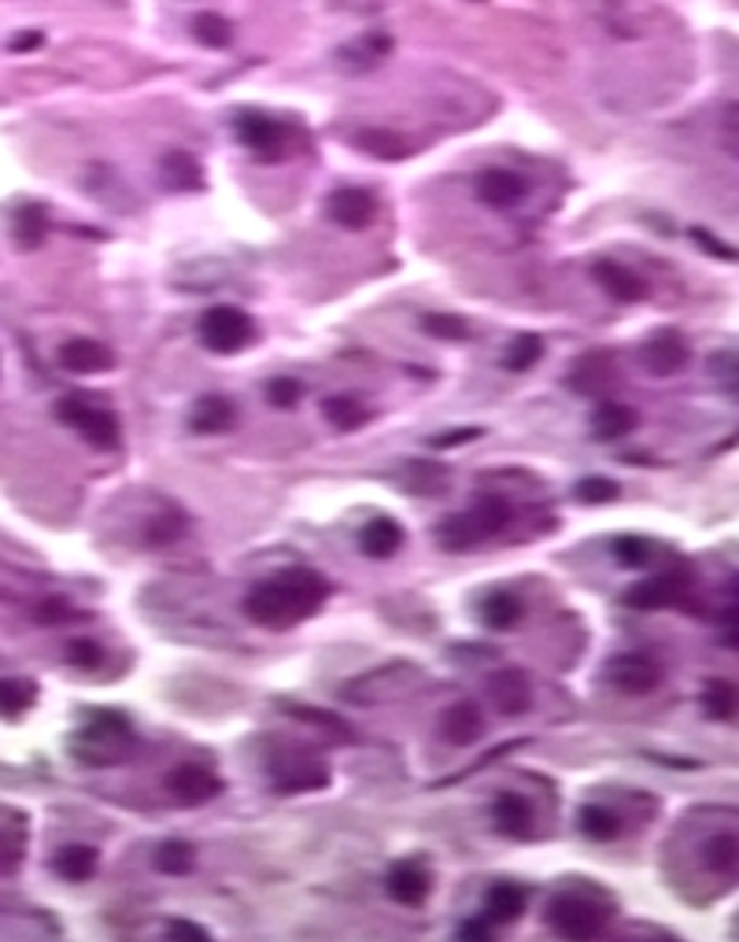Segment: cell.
<instances>
[{
  "label": "cell",
  "mask_w": 739,
  "mask_h": 942,
  "mask_svg": "<svg viewBox=\"0 0 739 942\" xmlns=\"http://www.w3.org/2000/svg\"><path fill=\"white\" fill-rule=\"evenodd\" d=\"M506 525H511V506H506L500 495H481L473 511L443 517L437 536L448 552H470V547L484 544L489 536L503 533Z\"/></svg>",
  "instance_id": "cell-3"
},
{
  "label": "cell",
  "mask_w": 739,
  "mask_h": 942,
  "mask_svg": "<svg viewBox=\"0 0 739 942\" xmlns=\"http://www.w3.org/2000/svg\"><path fill=\"white\" fill-rule=\"evenodd\" d=\"M703 865L710 869L714 876H739V839L736 835H710V839L703 843Z\"/></svg>",
  "instance_id": "cell-29"
},
{
  "label": "cell",
  "mask_w": 739,
  "mask_h": 942,
  "mask_svg": "<svg viewBox=\"0 0 739 942\" xmlns=\"http://www.w3.org/2000/svg\"><path fill=\"white\" fill-rule=\"evenodd\" d=\"M196 333H200V344H204L207 352L234 355V352H245V347L256 341V322H251V314L240 311V307L218 303V307H207L204 311Z\"/></svg>",
  "instance_id": "cell-4"
},
{
  "label": "cell",
  "mask_w": 739,
  "mask_h": 942,
  "mask_svg": "<svg viewBox=\"0 0 739 942\" xmlns=\"http://www.w3.org/2000/svg\"><path fill=\"white\" fill-rule=\"evenodd\" d=\"M234 421H237L234 404H229L226 396H215V392H211V396H200L196 404H193V415H189V429L204 432V437H218V432L234 429Z\"/></svg>",
  "instance_id": "cell-21"
},
{
  "label": "cell",
  "mask_w": 739,
  "mask_h": 942,
  "mask_svg": "<svg viewBox=\"0 0 739 942\" xmlns=\"http://www.w3.org/2000/svg\"><path fill=\"white\" fill-rule=\"evenodd\" d=\"M440 736L451 747H470L484 736V714L473 703H456L448 706V714L440 717Z\"/></svg>",
  "instance_id": "cell-19"
},
{
  "label": "cell",
  "mask_w": 739,
  "mask_h": 942,
  "mask_svg": "<svg viewBox=\"0 0 739 942\" xmlns=\"http://www.w3.org/2000/svg\"><path fill=\"white\" fill-rule=\"evenodd\" d=\"M234 133L259 163H281L292 148L289 130L278 119H270V115H240Z\"/></svg>",
  "instance_id": "cell-8"
},
{
  "label": "cell",
  "mask_w": 739,
  "mask_h": 942,
  "mask_svg": "<svg viewBox=\"0 0 739 942\" xmlns=\"http://www.w3.org/2000/svg\"><path fill=\"white\" fill-rule=\"evenodd\" d=\"M71 618V610H67V602H60V599H49V602H41L38 607V621L41 624H63Z\"/></svg>",
  "instance_id": "cell-51"
},
{
  "label": "cell",
  "mask_w": 739,
  "mask_h": 942,
  "mask_svg": "<svg viewBox=\"0 0 739 942\" xmlns=\"http://www.w3.org/2000/svg\"><path fill=\"white\" fill-rule=\"evenodd\" d=\"M540 358H544V341L536 333H522V336H514L511 347H506L503 366L514 370V374H525V370H533Z\"/></svg>",
  "instance_id": "cell-36"
},
{
  "label": "cell",
  "mask_w": 739,
  "mask_h": 942,
  "mask_svg": "<svg viewBox=\"0 0 739 942\" xmlns=\"http://www.w3.org/2000/svg\"><path fill=\"white\" fill-rule=\"evenodd\" d=\"M688 358H692L688 344L677 333H658L640 347V363L651 377H677L688 366Z\"/></svg>",
  "instance_id": "cell-13"
},
{
  "label": "cell",
  "mask_w": 739,
  "mask_h": 942,
  "mask_svg": "<svg viewBox=\"0 0 739 942\" xmlns=\"http://www.w3.org/2000/svg\"><path fill=\"white\" fill-rule=\"evenodd\" d=\"M300 396H303V385L296 377H274L267 385L270 407H278V410H292L296 404H300Z\"/></svg>",
  "instance_id": "cell-42"
},
{
  "label": "cell",
  "mask_w": 739,
  "mask_h": 942,
  "mask_svg": "<svg viewBox=\"0 0 739 942\" xmlns=\"http://www.w3.org/2000/svg\"><path fill=\"white\" fill-rule=\"evenodd\" d=\"M725 640L732 643V647H739V610L728 613V621H725Z\"/></svg>",
  "instance_id": "cell-55"
},
{
  "label": "cell",
  "mask_w": 739,
  "mask_h": 942,
  "mask_svg": "<svg viewBox=\"0 0 739 942\" xmlns=\"http://www.w3.org/2000/svg\"><path fill=\"white\" fill-rule=\"evenodd\" d=\"M580 832L596 843H610L621 835V821L607 806H585L580 810Z\"/></svg>",
  "instance_id": "cell-38"
},
{
  "label": "cell",
  "mask_w": 739,
  "mask_h": 942,
  "mask_svg": "<svg viewBox=\"0 0 739 942\" xmlns=\"http://www.w3.org/2000/svg\"><path fill=\"white\" fill-rule=\"evenodd\" d=\"M636 410L625 407V404H603L591 415V432H596L599 440H621L629 437L632 429H636Z\"/></svg>",
  "instance_id": "cell-30"
},
{
  "label": "cell",
  "mask_w": 739,
  "mask_h": 942,
  "mask_svg": "<svg viewBox=\"0 0 739 942\" xmlns=\"http://www.w3.org/2000/svg\"><path fill=\"white\" fill-rule=\"evenodd\" d=\"M610 906L596 902V898L580 891H563L547 906V924H551L563 939H596L607 928Z\"/></svg>",
  "instance_id": "cell-5"
},
{
  "label": "cell",
  "mask_w": 739,
  "mask_h": 942,
  "mask_svg": "<svg viewBox=\"0 0 739 942\" xmlns=\"http://www.w3.org/2000/svg\"><path fill=\"white\" fill-rule=\"evenodd\" d=\"M19 857H23V843L15 835H0V873H12Z\"/></svg>",
  "instance_id": "cell-49"
},
{
  "label": "cell",
  "mask_w": 739,
  "mask_h": 942,
  "mask_svg": "<svg viewBox=\"0 0 739 942\" xmlns=\"http://www.w3.org/2000/svg\"><path fill=\"white\" fill-rule=\"evenodd\" d=\"M492 821H495V828L506 835V839H529V832H533L529 802H525L522 795H514V791H506V795L495 799Z\"/></svg>",
  "instance_id": "cell-24"
},
{
  "label": "cell",
  "mask_w": 739,
  "mask_h": 942,
  "mask_svg": "<svg viewBox=\"0 0 739 942\" xmlns=\"http://www.w3.org/2000/svg\"><path fill=\"white\" fill-rule=\"evenodd\" d=\"M193 38L204 49H229V41H234V26H229V19L218 15V12H200L193 19Z\"/></svg>",
  "instance_id": "cell-35"
},
{
  "label": "cell",
  "mask_w": 739,
  "mask_h": 942,
  "mask_svg": "<svg viewBox=\"0 0 739 942\" xmlns=\"http://www.w3.org/2000/svg\"><path fill=\"white\" fill-rule=\"evenodd\" d=\"M522 613L525 607L514 591H492V596L481 599V621L495 632H511L514 624L522 621Z\"/></svg>",
  "instance_id": "cell-28"
},
{
  "label": "cell",
  "mask_w": 739,
  "mask_h": 942,
  "mask_svg": "<svg viewBox=\"0 0 739 942\" xmlns=\"http://www.w3.org/2000/svg\"><path fill=\"white\" fill-rule=\"evenodd\" d=\"M12 233H15V245L23 248V251L41 248V240L49 237V215H45V207H41V204H26V207H19V211H15V226H12Z\"/></svg>",
  "instance_id": "cell-33"
},
{
  "label": "cell",
  "mask_w": 739,
  "mask_h": 942,
  "mask_svg": "<svg viewBox=\"0 0 739 942\" xmlns=\"http://www.w3.org/2000/svg\"><path fill=\"white\" fill-rule=\"evenodd\" d=\"M163 939H211V931L200 924H189V920H167Z\"/></svg>",
  "instance_id": "cell-48"
},
{
  "label": "cell",
  "mask_w": 739,
  "mask_h": 942,
  "mask_svg": "<svg viewBox=\"0 0 739 942\" xmlns=\"http://www.w3.org/2000/svg\"><path fill=\"white\" fill-rule=\"evenodd\" d=\"M421 325H426V333L437 336V341H451V344L470 341V325L467 319H459V314H426Z\"/></svg>",
  "instance_id": "cell-41"
},
{
  "label": "cell",
  "mask_w": 739,
  "mask_h": 942,
  "mask_svg": "<svg viewBox=\"0 0 739 942\" xmlns=\"http://www.w3.org/2000/svg\"><path fill=\"white\" fill-rule=\"evenodd\" d=\"M60 363H63V370H71V374L89 377V374H108V370L115 366V355H111V347H104L100 341L74 336V341H67L60 347Z\"/></svg>",
  "instance_id": "cell-16"
},
{
  "label": "cell",
  "mask_w": 739,
  "mask_h": 942,
  "mask_svg": "<svg viewBox=\"0 0 739 942\" xmlns=\"http://www.w3.org/2000/svg\"><path fill=\"white\" fill-rule=\"evenodd\" d=\"M489 703L500 710L503 717H517L533 706V687H529V676L517 673V670H503V673H492L489 676Z\"/></svg>",
  "instance_id": "cell-15"
},
{
  "label": "cell",
  "mask_w": 739,
  "mask_h": 942,
  "mask_svg": "<svg viewBox=\"0 0 739 942\" xmlns=\"http://www.w3.org/2000/svg\"><path fill=\"white\" fill-rule=\"evenodd\" d=\"M322 415H325V421H330L333 429H341V432H355V429L370 426V418H374V410L363 407V404H358V399H352V396H330V399H325V404H322Z\"/></svg>",
  "instance_id": "cell-31"
},
{
  "label": "cell",
  "mask_w": 739,
  "mask_h": 942,
  "mask_svg": "<svg viewBox=\"0 0 739 942\" xmlns=\"http://www.w3.org/2000/svg\"><path fill=\"white\" fill-rule=\"evenodd\" d=\"M97 850L93 846H63V850L56 854V873L63 876L67 884H86L93 873H97Z\"/></svg>",
  "instance_id": "cell-32"
},
{
  "label": "cell",
  "mask_w": 739,
  "mask_h": 942,
  "mask_svg": "<svg viewBox=\"0 0 739 942\" xmlns=\"http://www.w3.org/2000/svg\"><path fill=\"white\" fill-rule=\"evenodd\" d=\"M385 887L399 906H421L432 891V876L421 861H399L388 869Z\"/></svg>",
  "instance_id": "cell-17"
},
{
  "label": "cell",
  "mask_w": 739,
  "mask_h": 942,
  "mask_svg": "<svg viewBox=\"0 0 739 942\" xmlns=\"http://www.w3.org/2000/svg\"><path fill=\"white\" fill-rule=\"evenodd\" d=\"M185 536V517L178 511H167L160 517H152L144 528V544L152 547H167V544H178V539Z\"/></svg>",
  "instance_id": "cell-40"
},
{
  "label": "cell",
  "mask_w": 739,
  "mask_h": 942,
  "mask_svg": "<svg viewBox=\"0 0 739 942\" xmlns=\"http://www.w3.org/2000/svg\"><path fill=\"white\" fill-rule=\"evenodd\" d=\"M358 547H363L366 558L385 563V558H393L399 547H404V525L393 522V517H374V522L358 533Z\"/></svg>",
  "instance_id": "cell-23"
},
{
  "label": "cell",
  "mask_w": 739,
  "mask_h": 942,
  "mask_svg": "<svg viewBox=\"0 0 739 942\" xmlns=\"http://www.w3.org/2000/svg\"><path fill=\"white\" fill-rule=\"evenodd\" d=\"M330 599V585L311 569H285V574L263 580L245 596V613L263 629H289L303 618L322 610Z\"/></svg>",
  "instance_id": "cell-1"
},
{
  "label": "cell",
  "mask_w": 739,
  "mask_h": 942,
  "mask_svg": "<svg viewBox=\"0 0 739 942\" xmlns=\"http://www.w3.org/2000/svg\"><path fill=\"white\" fill-rule=\"evenodd\" d=\"M721 144L725 152L739 156V104H728L721 115Z\"/></svg>",
  "instance_id": "cell-47"
},
{
  "label": "cell",
  "mask_w": 739,
  "mask_h": 942,
  "mask_svg": "<svg viewBox=\"0 0 739 942\" xmlns=\"http://www.w3.org/2000/svg\"><path fill=\"white\" fill-rule=\"evenodd\" d=\"M492 931H495V924H489L484 917H473V920H467V924H459L456 935L459 939H489Z\"/></svg>",
  "instance_id": "cell-52"
},
{
  "label": "cell",
  "mask_w": 739,
  "mask_h": 942,
  "mask_svg": "<svg viewBox=\"0 0 739 942\" xmlns=\"http://www.w3.org/2000/svg\"><path fill=\"white\" fill-rule=\"evenodd\" d=\"M156 869L167 873V876H189L196 869V850L182 839H171L156 850Z\"/></svg>",
  "instance_id": "cell-37"
},
{
  "label": "cell",
  "mask_w": 739,
  "mask_h": 942,
  "mask_svg": "<svg viewBox=\"0 0 739 942\" xmlns=\"http://www.w3.org/2000/svg\"><path fill=\"white\" fill-rule=\"evenodd\" d=\"M67 662L74 665V670L93 673L104 665V651H100V643H93V640H74L67 647Z\"/></svg>",
  "instance_id": "cell-43"
},
{
  "label": "cell",
  "mask_w": 739,
  "mask_h": 942,
  "mask_svg": "<svg viewBox=\"0 0 739 942\" xmlns=\"http://www.w3.org/2000/svg\"><path fill=\"white\" fill-rule=\"evenodd\" d=\"M34 703H38V684L34 681H23V676H4V681H0V714L4 717L26 714Z\"/></svg>",
  "instance_id": "cell-34"
},
{
  "label": "cell",
  "mask_w": 739,
  "mask_h": 942,
  "mask_svg": "<svg viewBox=\"0 0 739 942\" xmlns=\"http://www.w3.org/2000/svg\"><path fill=\"white\" fill-rule=\"evenodd\" d=\"M607 681L625 695H647L658 687L662 670H658V662L647 659V654H618V659L607 665Z\"/></svg>",
  "instance_id": "cell-12"
},
{
  "label": "cell",
  "mask_w": 739,
  "mask_h": 942,
  "mask_svg": "<svg viewBox=\"0 0 739 942\" xmlns=\"http://www.w3.org/2000/svg\"><path fill=\"white\" fill-rule=\"evenodd\" d=\"M274 791L281 795H300V791H322L330 783V769L322 758L308 754V750H285L270 761Z\"/></svg>",
  "instance_id": "cell-7"
},
{
  "label": "cell",
  "mask_w": 739,
  "mask_h": 942,
  "mask_svg": "<svg viewBox=\"0 0 739 942\" xmlns=\"http://www.w3.org/2000/svg\"><path fill=\"white\" fill-rule=\"evenodd\" d=\"M703 710L717 717V721H728L739 710V692L728 681H710L703 692Z\"/></svg>",
  "instance_id": "cell-39"
},
{
  "label": "cell",
  "mask_w": 739,
  "mask_h": 942,
  "mask_svg": "<svg viewBox=\"0 0 739 942\" xmlns=\"http://www.w3.org/2000/svg\"><path fill=\"white\" fill-rule=\"evenodd\" d=\"M577 500H580V503H591V506L610 503V500H618V484L610 481V478H585V481L577 484Z\"/></svg>",
  "instance_id": "cell-44"
},
{
  "label": "cell",
  "mask_w": 739,
  "mask_h": 942,
  "mask_svg": "<svg viewBox=\"0 0 739 942\" xmlns=\"http://www.w3.org/2000/svg\"><path fill=\"white\" fill-rule=\"evenodd\" d=\"M167 791L174 795L178 806H204V802L222 795V780L215 769L200 766V761H182L167 777Z\"/></svg>",
  "instance_id": "cell-9"
},
{
  "label": "cell",
  "mask_w": 739,
  "mask_h": 942,
  "mask_svg": "<svg viewBox=\"0 0 739 942\" xmlns=\"http://www.w3.org/2000/svg\"><path fill=\"white\" fill-rule=\"evenodd\" d=\"M388 56H393V38H388L385 30H366V34L347 41L344 49H336V63H341V71L347 74H366L374 67H382Z\"/></svg>",
  "instance_id": "cell-10"
},
{
  "label": "cell",
  "mask_w": 739,
  "mask_h": 942,
  "mask_svg": "<svg viewBox=\"0 0 739 942\" xmlns=\"http://www.w3.org/2000/svg\"><path fill=\"white\" fill-rule=\"evenodd\" d=\"M529 196V182H525L517 171H506V167H489V171L478 174V200L484 207L495 211H511L522 200Z\"/></svg>",
  "instance_id": "cell-11"
},
{
  "label": "cell",
  "mask_w": 739,
  "mask_h": 942,
  "mask_svg": "<svg viewBox=\"0 0 739 942\" xmlns=\"http://www.w3.org/2000/svg\"><path fill=\"white\" fill-rule=\"evenodd\" d=\"M591 278L603 289L607 296H614L618 303H640L647 296V285H643L640 274H632L629 267H621L614 259H599L591 267Z\"/></svg>",
  "instance_id": "cell-18"
},
{
  "label": "cell",
  "mask_w": 739,
  "mask_h": 942,
  "mask_svg": "<svg viewBox=\"0 0 739 942\" xmlns=\"http://www.w3.org/2000/svg\"><path fill=\"white\" fill-rule=\"evenodd\" d=\"M377 215V200L370 189L358 185H341L330 196V218L344 229H366Z\"/></svg>",
  "instance_id": "cell-14"
},
{
  "label": "cell",
  "mask_w": 739,
  "mask_h": 942,
  "mask_svg": "<svg viewBox=\"0 0 739 942\" xmlns=\"http://www.w3.org/2000/svg\"><path fill=\"white\" fill-rule=\"evenodd\" d=\"M352 144L363 156H374V160H385V163L407 160V156H410V148H407L404 137L393 133V130H382V126H366V130H355Z\"/></svg>",
  "instance_id": "cell-26"
},
{
  "label": "cell",
  "mask_w": 739,
  "mask_h": 942,
  "mask_svg": "<svg viewBox=\"0 0 739 942\" xmlns=\"http://www.w3.org/2000/svg\"><path fill=\"white\" fill-rule=\"evenodd\" d=\"M610 381H614V358L603 355V352H591L574 366V374H569V388L585 392V396H596V392H603Z\"/></svg>",
  "instance_id": "cell-27"
},
{
  "label": "cell",
  "mask_w": 739,
  "mask_h": 942,
  "mask_svg": "<svg viewBox=\"0 0 739 942\" xmlns=\"http://www.w3.org/2000/svg\"><path fill=\"white\" fill-rule=\"evenodd\" d=\"M56 418L67 429L78 432V437L86 440L89 448H97V451H115V448H119V440H122V429H119V421H115L111 410L89 404V399H82V396L60 399Z\"/></svg>",
  "instance_id": "cell-6"
},
{
  "label": "cell",
  "mask_w": 739,
  "mask_h": 942,
  "mask_svg": "<svg viewBox=\"0 0 739 942\" xmlns=\"http://www.w3.org/2000/svg\"><path fill=\"white\" fill-rule=\"evenodd\" d=\"M688 585L677 577V574H665V577H654L647 585L632 588L629 596V607H640V610H662V607H677L684 599Z\"/></svg>",
  "instance_id": "cell-25"
},
{
  "label": "cell",
  "mask_w": 739,
  "mask_h": 942,
  "mask_svg": "<svg viewBox=\"0 0 739 942\" xmlns=\"http://www.w3.org/2000/svg\"><path fill=\"white\" fill-rule=\"evenodd\" d=\"M133 747H137V739L122 714H97L78 736H74L71 754L93 769H104V766H115V761H126L133 754Z\"/></svg>",
  "instance_id": "cell-2"
},
{
  "label": "cell",
  "mask_w": 739,
  "mask_h": 942,
  "mask_svg": "<svg viewBox=\"0 0 739 942\" xmlns=\"http://www.w3.org/2000/svg\"><path fill=\"white\" fill-rule=\"evenodd\" d=\"M481 437V429H451V432H440L437 440V448H456V443H467V440H478Z\"/></svg>",
  "instance_id": "cell-53"
},
{
  "label": "cell",
  "mask_w": 739,
  "mask_h": 942,
  "mask_svg": "<svg viewBox=\"0 0 739 942\" xmlns=\"http://www.w3.org/2000/svg\"><path fill=\"white\" fill-rule=\"evenodd\" d=\"M333 4H347V0H333Z\"/></svg>",
  "instance_id": "cell-56"
},
{
  "label": "cell",
  "mask_w": 739,
  "mask_h": 942,
  "mask_svg": "<svg viewBox=\"0 0 739 942\" xmlns=\"http://www.w3.org/2000/svg\"><path fill=\"white\" fill-rule=\"evenodd\" d=\"M160 182L171 193H193L204 185V171H200L196 156H189L185 148H171L160 160Z\"/></svg>",
  "instance_id": "cell-22"
},
{
  "label": "cell",
  "mask_w": 739,
  "mask_h": 942,
  "mask_svg": "<svg viewBox=\"0 0 739 942\" xmlns=\"http://www.w3.org/2000/svg\"><path fill=\"white\" fill-rule=\"evenodd\" d=\"M41 41H45V38H41L38 30H26V34H15L12 41H8V49H12V52H34V49H41Z\"/></svg>",
  "instance_id": "cell-54"
},
{
  "label": "cell",
  "mask_w": 739,
  "mask_h": 942,
  "mask_svg": "<svg viewBox=\"0 0 739 942\" xmlns=\"http://www.w3.org/2000/svg\"><path fill=\"white\" fill-rule=\"evenodd\" d=\"M692 237H695V245L699 248H706V251H714V256H721V259H736L739 251L736 248H728V245H721V240L714 237V233H706V229H692Z\"/></svg>",
  "instance_id": "cell-50"
},
{
  "label": "cell",
  "mask_w": 739,
  "mask_h": 942,
  "mask_svg": "<svg viewBox=\"0 0 739 942\" xmlns=\"http://www.w3.org/2000/svg\"><path fill=\"white\" fill-rule=\"evenodd\" d=\"M525 906H529V895H525L517 884L503 880V884H492V891L484 895V913L481 917L489 920V924L503 928V924H514V920L525 913Z\"/></svg>",
  "instance_id": "cell-20"
},
{
  "label": "cell",
  "mask_w": 739,
  "mask_h": 942,
  "mask_svg": "<svg viewBox=\"0 0 739 942\" xmlns=\"http://www.w3.org/2000/svg\"><path fill=\"white\" fill-rule=\"evenodd\" d=\"M614 555L621 558V566H647L651 563V544L640 536H621L614 544Z\"/></svg>",
  "instance_id": "cell-46"
},
{
  "label": "cell",
  "mask_w": 739,
  "mask_h": 942,
  "mask_svg": "<svg viewBox=\"0 0 739 942\" xmlns=\"http://www.w3.org/2000/svg\"><path fill=\"white\" fill-rule=\"evenodd\" d=\"M710 374L721 388L739 392V355L736 352H717L710 358Z\"/></svg>",
  "instance_id": "cell-45"
}]
</instances>
